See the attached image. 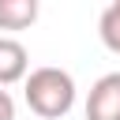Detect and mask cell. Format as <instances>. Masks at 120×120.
I'll use <instances>...</instances> for the list:
<instances>
[{
  "label": "cell",
  "instance_id": "1",
  "mask_svg": "<svg viewBox=\"0 0 120 120\" xmlns=\"http://www.w3.org/2000/svg\"><path fill=\"white\" fill-rule=\"evenodd\" d=\"M22 94H26L30 112H38L41 120H60L75 105V79H71V71L45 64L22 79Z\"/></svg>",
  "mask_w": 120,
  "mask_h": 120
},
{
  "label": "cell",
  "instance_id": "2",
  "mask_svg": "<svg viewBox=\"0 0 120 120\" xmlns=\"http://www.w3.org/2000/svg\"><path fill=\"white\" fill-rule=\"evenodd\" d=\"M86 120H120V71H109L90 86Z\"/></svg>",
  "mask_w": 120,
  "mask_h": 120
},
{
  "label": "cell",
  "instance_id": "3",
  "mask_svg": "<svg viewBox=\"0 0 120 120\" xmlns=\"http://www.w3.org/2000/svg\"><path fill=\"white\" fill-rule=\"evenodd\" d=\"M30 71V52L15 38H0V90L11 82H22Z\"/></svg>",
  "mask_w": 120,
  "mask_h": 120
},
{
  "label": "cell",
  "instance_id": "4",
  "mask_svg": "<svg viewBox=\"0 0 120 120\" xmlns=\"http://www.w3.org/2000/svg\"><path fill=\"white\" fill-rule=\"evenodd\" d=\"M38 19V0H0V26L4 30H26Z\"/></svg>",
  "mask_w": 120,
  "mask_h": 120
},
{
  "label": "cell",
  "instance_id": "5",
  "mask_svg": "<svg viewBox=\"0 0 120 120\" xmlns=\"http://www.w3.org/2000/svg\"><path fill=\"white\" fill-rule=\"evenodd\" d=\"M98 34H101L105 49L120 56V0H112V4L101 11V19H98Z\"/></svg>",
  "mask_w": 120,
  "mask_h": 120
},
{
  "label": "cell",
  "instance_id": "6",
  "mask_svg": "<svg viewBox=\"0 0 120 120\" xmlns=\"http://www.w3.org/2000/svg\"><path fill=\"white\" fill-rule=\"evenodd\" d=\"M0 120H15V101L8 90H0Z\"/></svg>",
  "mask_w": 120,
  "mask_h": 120
}]
</instances>
